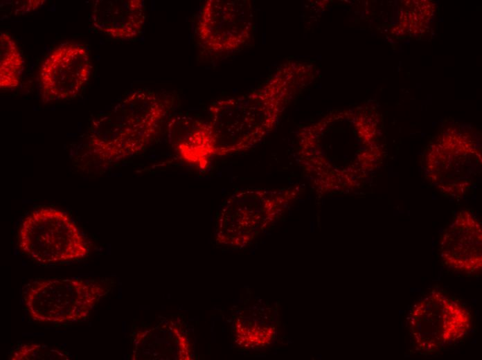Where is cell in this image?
<instances>
[{
    "label": "cell",
    "mask_w": 482,
    "mask_h": 360,
    "mask_svg": "<svg viewBox=\"0 0 482 360\" xmlns=\"http://www.w3.org/2000/svg\"><path fill=\"white\" fill-rule=\"evenodd\" d=\"M441 258L448 268L458 272L481 270V226L469 211H461L443 234Z\"/></svg>",
    "instance_id": "obj_9"
},
{
    "label": "cell",
    "mask_w": 482,
    "mask_h": 360,
    "mask_svg": "<svg viewBox=\"0 0 482 360\" xmlns=\"http://www.w3.org/2000/svg\"><path fill=\"white\" fill-rule=\"evenodd\" d=\"M253 12L247 0H208L202 6L196 27L202 46L213 53L234 51L251 34Z\"/></svg>",
    "instance_id": "obj_7"
},
{
    "label": "cell",
    "mask_w": 482,
    "mask_h": 360,
    "mask_svg": "<svg viewBox=\"0 0 482 360\" xmlns=\"http://www.w3.org/2000/svg\"><path fill=\"white\" fill-rule=\"evenodd\" d=\"M24 60L15 39L7 32L0 34V88L12 89L20 82Z\"/></svg>",
    "instance_id": "obj_11"
},
{
    "label": "cell",
    "mask_w": 482,
    "mask_h": 360,
    "mask_svg": "<svg viewBox=\"0 0 482 360\" xmlns=\"http://www.w3.org/2000/svg\"><path fill=\"white\" fill-rule=\"evenodd\" d=\"M17 244L25 255L42 264L79 260L88 253L86 239L69 215L52 207L37 208L24 218Z\"/></svg>",
    "instance_id": "obj_3"
},
{
    "label": "cell",
    "mask_w": 482,
    "mask_h": 360,
    "mask_svg": "<svg viewBox=\"0 0 482 360\" xmlns=\"http://www.w3.org/2000/svg\"><path fill=\"white\" fill-rule=\"evenodd\" d=\"M175 102L170 93L132 91L93 120L87 137L91 156L101 166H109L141 153L157 134Z\"/></svg>",
    "instance_id": "obj_2"
},
{
    "label": "cell",
    "mask_w": 482,
    "mask_h": 360,
    "mask_svg": "<svg viewBox=\"0 0 482 360\" xmlns=\"http://www.w3.org/2000/svg\"><path fill=\"white\" fill-rule=\"evenodd\" d=\"M280 103L271 84L251 93L220 100L208 107V120L174 118L170 138L185 163L206 170L213 159L248 150L268 134Z\"/></svg>",
    "instance_id": "obj_1"
},
{
    "label": "cell",
    "mask_w": 482,
    "mask_h": 360,
    "mask_svg": "<svg viewBox=\"0 0 482 360\" xmlns=\"http://www.w3.org/2000/svg\"><path fill=\"white\" fill-rule=\"evenodd\" d=\"M103 294L94 280L39 279L26 285L24 298L33 319L62 323L85 319Z\"/></svg>",
    "instance_id": "obj_4"
},
{
    "label": "cell",
    "mask_w": 482,
    "mask_h": 360,
    "mask_svg": "<svg viewBox=\"0 0 482 360\" xmlns=\"http://www.w3.org/2000/svg\"><path fill=\"white\" fill-rule=\"evenodd\" d=\"M408 325L416 349L431 353L462 340L471 330L472 316L456 300L433 289L413 305Z\"/></svg>",
    "instance_id": "obj_5"
},
{
    "label": "cell",
    "mask_w": 482,
    "mask_h": 360,
    "mask_svg": "<svg viewBox=\"0 0 482 360\" xmlns=\"http://www.w3.org/2000/svg\"><path fill=\"white\" fill-rule=\"evenodd\" d=\"M145 19L143 0H97L90 20L100 33L114 39H132L141 33Z\"/></svg>",
    "instance_id": "obj_10"
},
{
    "label": "cell",
    "mask_w": 482,
    "mask_h": 360,
    "mask_svg": "<svg viewBox=\"0 0 482 360\" xmlns=\"http://www.w3.org/2000/svg\"><path fill=\"white\" fill-rule=\"evenodd\" d=\"M301 190L299 185L276 190H238L227 199L222 208L218 240L237 246L247 244Z\"/></svg>",
    "instance_id": "obj_6"
},
{
    "label": "cell",
    "mask_w": 482,
    "mask_h": 360,
    "mask_svg": "<svg viewBox=\"0 0 482 360\" xmlns=\"http://www.w3.org/2000/svg\"><path fill=\"white\" fill-rule=\"evenodd\" d=\"M91 71L90 56L84 46L65 42L55 46L39 68L42 101L49 102L75 98L88 82Z\"/></svg>",
    "instance_id": "obj_8"
}]
</instances>
